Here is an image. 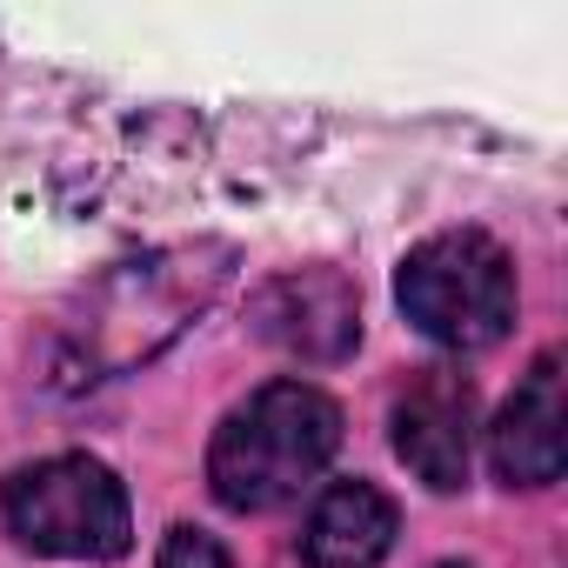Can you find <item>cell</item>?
Instances as JSON below:
<instances>
[{
  "instance_id": "cell-1",
  "label": "cell",
  "mask_w": 568,
  "mask_h": 568,
  "mask_svg": "<svg viewBox=\"0 0 568 568\" xmlns=\"http://www.w3.org/2000/svg\"><path fill=\"white\" fill-rule=\"evenodd\" d=\"M227 247H174L154 261H128L88 295V315L61 328L68 375L61 382H108L128 362H148L168 335H181L227 281Z\"/></svg>"
},
{
  "instance_id": "cell-2",
  "label": "cell",
  "mask_w": 568,
  "mask_h": 568,
  "mask_svg": "<svg viewBox=\"0 0 568 568\" xmlns=\"http://www.w3.org/2000/svg\"><path fill=\"white\" fill-rule=\"evenodd\" d=\"M342 448V408L308 382H267L254 388L207 448V488L234 515H267L295 501Z\"/></svg>"
},
{
  "instance_id": "cell-3",
  "label": "cell",
  "mask_w": 568,
  "mask_h": 568,
  "mask_svg": "<svg viewBox=\"0 0 568 568\" xmlns=\"http://www.w3.org/2000/svg\"><path fill=\"white\" fill-rule=\"evenodd\" d=\"M395 302L428 342L475 355V348H495L515 322V267L501 241H488L481 227H448L408 247L395 274Z\"/></svg>"
},
{
  "instance_id": "cell-4",
  "label": "cell",
  "mask_w": 568,
  "mask_h": 568,
  "mask_svg": "<svg viewBox=\"0 0 568 568\" xmlns=\"http://www.w3.org/2000/svg\"><path fill=\"white\" fill-rule=\"evenodd\" d=\"M0 515H8V535L21 548L61 561H114L134 541L128 488L94 455H48L14 468L0 488Z\"/></svg>"
},
{
  "instance_id": "cell-5",
  "label": "cell",
  "mask_w": 568,
  "mask_h": 568,
  "mask_svg": "<svg viewBox=\"0 0 568 568\" xmlns=\"http://www.w3.org/2000/svg\"><path fill=\"white\" fill-rule=\"evenodd\" d=\"M247 322L295 362H342L362 342V295L342 267H295L247 302Z\"/></svg>"
},
{
  "instance_id": "cell-6",
  "label": "cell",
  "mask_w": 568,
  "mask_h": 568,
  "mask_svg": "<svg viewBox=\"0 0 568 568\" xmlns=\"http://www.w3.org/2000/svg\"><path fill=\"white\" fill-rule=\"evenodd\" d=\"M388 442L408 462L415 481H428L435 495L468 488V462H475V388L455 368H422L408 375V388L388 408Z\"/></svg>"
},
{
  "instance_id": "cell-7",
  "label": "cell",
  "mask_w": 568,
  "mask_h": 568,
  "mask_svg": "<svg viewBox=\"0 0 568 568\" xmlns=\"http://www.w3.org/2000/svg\"><path fill=\"white\" fill-rule=\"evenodd\" d=\"M568 415H561V355H535V368L521 375V388L501 402L495 428H488V462L508 488H548L561 481V455H568Z\"/></svg>"
},
{
  "instance_id": "cell-8",
  "label": "cell",
  "mask_w": 568,
  "mask_h": 568,
  "mask_svg": "<svg viewBox=\"0 0 568 568\" xmlns=\"http://www.w3.org/2000/svg\"><path fill=\"white\" fill-rule=\"evenodd\" d=\"M395 501L375 481H335L302 521V561L308 568H375L395 548Z\"/></svg>"
},
{
  "instance_id": "cell-9",
  "label": "cell",
  "mask_w": 568,
  "mask_h": 568,
  "mask_svg": "<svg viewBox=\"0 0 568 568\" xmlns=\"http://www.w3.org/2000/svg\"><path fill=\"white\" fill-rule=\"evenodd\" d=\"M154 568H234V561H227L221 535H207V528L181 521V528H168V535H161V561H154Z\"/></svg>"
},
{
  "instance_id": "cell-10",
  "label": "cell",
  "mask_w": 568,
  "mask_h": 568,
  "mask_svg": "<svg viewBox=\"0 0 568 568\" xmlns=\"http://www.w3.org/2000/svg\"><path fill=\"white\" fill-rule=\"evenodd\" d=\"M442 568H462V561H442Z\"/></svg>"
}]
</instances>
